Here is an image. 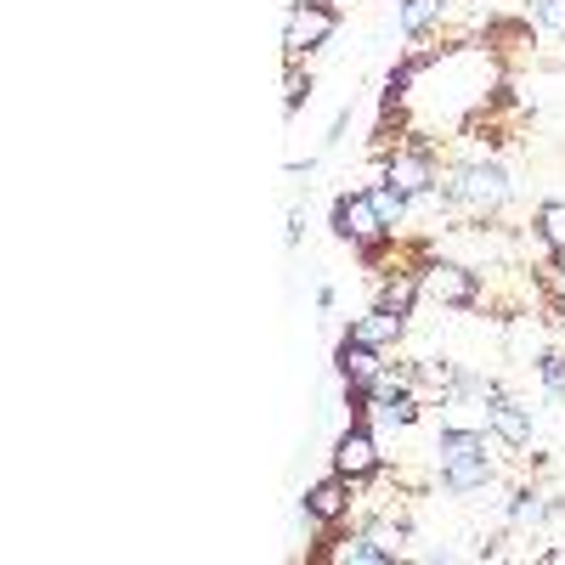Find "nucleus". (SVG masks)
<instances>
[{
  "label": "nucleus",
  "mask_w": 565,
  "mask_h": 565,
  "mask_svg": "<svg viewBox=\"0 0 565 565\" xmlns=\"http://www.w3.org/2000/svg\"><path fill=\"white\" fill-rule=\"evenodd\" d=\"M554 509H559V498H554V492L521 487V492L509 498V521H514V526H543V521H548Z\"/></svg>",
  "instance_id": "obj_13"
},
{
  "label": "nucleus",
  "mask_w": 565,
  "mask_h": 565,
  "mask_svg": "<svg viewBox=\"0 0 565 565\" xmlns=\"http://www.w3.org/2000/svg\"><path fill=\"white\" fill-rule=\"evenodd\" d=\"M334 232H340L351 249H362L373 238H396V232H385L380 210H373V199H367V186H362V193H340L334 199Z\"/></svg>",
  "instance_id": "obj_6"
},
{
  "label": "nucleus",
  "mask_w": 565,
  "mask_h": 565,
  "mask_svg": "<svg viewBox=\"0 0 565 565\" xmlns=\"http://www.w3.org/2000/svg\"><path fill=\"white\" fill-rule=\"evenodd\" d=\"M441 18H447V0H402V29H407V40H424Z\"/></svg>",
  "instance_id": "obj_15"
},
{
  "label": "nucleus",
  "mask_w": 565,
  "mask_h": 565,
  "mask_svg": "<svg viewBox=\"0 0 565 565\" xmlns=\"http://www.w3.org/2000/svg\"><path fill=\"white\" fill-rule=\"evenodd\" d=\"M295 7H300V0H295Z\"/></svg>",
  "instance_id": "obj_19"
},
{
  "label": "nucleus",
  "mask_w": 565,
  "mask_h": 565,
  "mask_svg": "<svg viewBox=\"0 0 565 565\" xmlns=\"http://www.w3.org/2000/svg\"><path fill=\"white\" fill-rule=\"evenodd\" d=\"M334 543H340V548H317V559H328V565H391V559H396L367 526L351 532V537H334Z\"/></svg>",
  "instance_id": "obj_10"
},
{
  "label": "nucleus",
  "mask_w": 565,
  "mask_h": 565,
  "mask_svg": "<svg viewBox=\"0 0 565 565\" xmlns=\"http://www.w3.org/2000/svg\"><path fill=\"white\" fill-rule=\"evenodd\" d=\"M385 469V458H380V441H373V430L356 418L351 430L334 441V476H345L351 487H362V481H373Z\"/></svg>",
  "instance_id": "obj_5"
},
{
  "label": "nucleus",
  "mask_w": 565,
  "mask_h": 565,
  "mask_svg": "<svg viewBox=\"0 0 565 565\" xmlns=\"http://www.w3.org/2000/svg\"><path fill=\"white\" fill-rule=\"evenodd\" d=\"M532 29L565 34V0H532Z\"/></svg>",
  "instance_id": "obj_17"
},
{
  "label": "nucleus",
  "mask_w": 565,
  "mask_h": 565,
  "mask_svg": "<svg viewBox=\"0 0 565 565\" xmlns=\"http://www.w3.org/2000/svg\"><path fill=\"white\" fill-rule=\"evenodd\" d=\"M340 29V12L328 7V0H300V7H289V18H282V57L300 63L311 52H322L328 40H334Z\"/></svg>",
  "instance_id": "obj_3"
},
{
  "label": "nucleus",
  "mask_w": 565,
  "mask_h": 565,
  "mask_svg": "<svg viewBox=\"0 0 565 565\" xmlns=\"http://www.w3.org/2000/svg\"><path fill=\"white\" fill-rule=\"evenodd\" d=\"M537 232H543V244H548L554 255H565V199L537 204Z\"/></svg>",
  "instance_id": "obj_16"
},
{
  "label": "nucleus",
  "mask_w": 565,
  "mask_h": 565,
  "mask_svg": "<svg viewBox=\"0 0 565 565\" xmlns=\"http://www.w3.org/2000/svg\"><path fill=\"white\" fill-rule=\"evenodd\" d=\"M334 367H340V380L345 385H362L367 391V380H373V373H380L385 362H380V351H373V345H362V340H340V351H334Z\"/></svg>",
  "instance_id": "obj_11"
},
{
  "label": "nucleus",
  "mask_w": 565,
  "mask_h": 565,
  "mask_svg": "<svg viewBox=\"0 0 565 565\" xmlns=\"http://www.w3.org/2000/svg\"><path fill=\"white\" fill-rule=\"evenodd\" d=\"M351 481L345 476H328V481H317L311 492H306V521L311 526H340L345 514H351Z\"/></svg>",
  "instance_id": "obj_8"
},
{
  "label": "nucleus",
  "mask_w": 565,
  "mask_h": 565,
  "mask_svg": "<svg viewBox=\"0 0 565 565\" xmlns=\"http://www.w3.org/2000/svg\"><path fill=\"white\" fill-rule=\"evenodd\" d=\"M487 430H492L509 452H526V447H532V407H521V402L498 385V396H492V407H487Z\"/></svg>",
  "instance_id": "obj_7"
},
{
  "label": "nucleus",
  "mask_w": 565,
  "mask_h": 565,
  "mask_svg": "<svg viewBox=\"0 0 565 565\" xmlns=\"http://www.w3.org/2000/svg\"><path fill=\"white\" fill-rule=\"evenodd\" d=\"M436 463H441V487L469 498V492H487L498 481V463L487 452V430H469V424H441L436 436Z\"/></svg>",
  "instance_id": "obj_2"
},
{
  "label": "nucleus",
  "mask_w": 565,
  "mask_h": 565,
  "mask_svg": "<svg viewBox=\"0 0 565 565\" xmlns=\"http://www.w3.org/2000/svg\"><path fill=\"white\" fill-rule=\"evenodd\" d=\"M351 340H362V345H373V351H391V345L407 340V317H402V311H385V306H373L367 317L351 322Z\"/></svg>",
  "instance_id": "obj_9"
},
{
  "label": "nucleus",
  "mask_w": 565,
  "mask_h": 565,
  "mask_svg": "<svg viewBox=\"0 0 565 565\" xmlns=\"http://www.w3.org/2000/svg\"><path fill=\"white\" fill-rule=\"evenodd\" d=\"M306 97H311V79L300 74V63H289V90H282V108H289V114H295V108H300Z\"/></svg>",
  "instance_id": "obj_18"
},
{
  "label": "nucleus",
  "mask_w": 565,
  "mask_h": 565,
  "mask_svg": "<svg viewBox=\"0 0 565 565\" xmlns=\"http://www.w3.org/2000/svg\"><path fill=\"white\" fill-rule=\"evenodd\" d=\"M418 295H424L418 271H413V266H396V271H391V277L380 282V295H373V306H385V311H402V317H413Z\"/></svg>",
  "instance_id": "obj_12"
},
{
  "label": "nucleus",
  "mask_w": 565,
  "mask_h": 565,
  "mask_svg": "<svg viewBox=\"0 0 565 565\" xmlns=\"http://www.w3.org/2000/svg\"><path fill=\"white\" fill-rule=\"evenodd\" d=\"M436 186H441L447 210L463 215V221H487V215H498L514 199V181H509V170L498 159H463L447 175H436Z\"/></svg>",
  "instance_id": "obj_1"
},
{
  "label": "nucleus",
  "mask_w": 565,
  "mask_h": 565,
  "mask_svg": "<svg viewBox=\"0 0 565 565\" xmlns=\"http://www.w3.org/2000/svg\"><path fill=\"white\" fill-rule=\"evenodd\" d=\"M418 282H424V295L452 306V311L481 306V271L463 266V260H430V266H418Z\"/></svg>",
  "instance_id": "obj_4"
},
{
  "label": "nucleus",
  "mask_w": 565,
  "mask_h": 565,
  "mask_svg": "<svg viewBox=\"0 0 565 565\" xmlns=\"http://www.w3.org/2000/svg\"><path fill=\"white\" fill-rule=\"evenodd\" d=\"M367 199H373V210H380V221H385V232H402V221H407V210H413V199L402 193V186H391L385 175L367 186Z\"/></svg>",
  "instance_id": "obj_14"
}]
</instances>
